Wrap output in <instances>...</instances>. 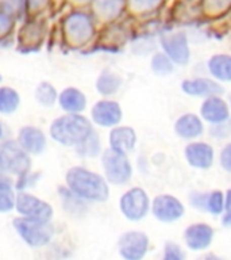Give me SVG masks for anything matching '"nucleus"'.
Wrapping results in <instances>:
<instances>
[{
  "instance_id": "f257e3e1",
  "label": "nucleus",
  "mask_w": 231,
  "mask_h": 260,
  "mask_svg": "<svg viewBox=\"0 0 231 260\" xmlns=\"http://www.w3.org/2000/svg\"><path fill=\"white\" fill-rule=\"evenodd\" d=\"M66 187L87 202H104L109 197L107 179L84 167H72L68 171Z\"/></svg>"
},
{
  "instance_id": "f03ea898",
  "label": "nucleus",
  "mask_w": 231,
  "mask_h": 260,
  "mask_svg": "<svg viewBox=\"0 0 231 260\" xmlns=\"http://www.w3.org/2000/svg\"><path fill=\"white\" fill-rule=\"evenodd\" d=\"M93 132L91 122L81 114H66L50 125V137L60 145L76 146Z\"/></svg>"
},
{
  "instance_id": "7ed1b4c3",
  "label": "nucleus",
  "mask_w": 231,
  "mask_h": 260,
  "mask_svg": "<svg viewBox=\"0 0 231 260\" xmlns=\"http://www.w3.org/2000/svg\"><path fill=\"white\" fill-rule=\"evenodd\" d=\"M12 223L20 239L31 248L48 245L54 235V229L50 222H44L27 217H18Z\"/></svg>"
},
{
  "instance_id": "20e7f679",
  "label": "nucleus",
  "mask_w": 231,
  "mask_h": 260,
  "mask_svg": "<svg viewBox=\"0 0 231 260\" xmlns=\"http://www.w3.org/2000/svg\"><path fill=\"white\" fill-rule=\"evenodd\" d=\"M101 164H103L105 179L111 184L122 186L131 179L133 167L130 164L127 154L109 148L101 154Z\"/></svg>"
},
{
  "instance_id": "39448f33",
  "label": "nucleus",
  "mask_w": 231,
  "mask_h": 260,
  "mask_svg": "<svg viewBox=\"0 0 231 260\" xmlns=\"http://www.w3.org/2000/svg\"><path fill=\"white\" fill-rule=\"evenodd\" d=\"M64 31L73 45H84L95 34V22L87 12L73 11L64 20Z\"/></svg>"
},
{
  "instance_id": "423d86ee",
  "label": "nucleus",
  "mask_w": 231,
  "mask_h": 260,
  "mask_svg": "<svg viewBox=\"0 0 231 260\" xmlns=\"http://www.w3.org/2000/svg\"><path fill=\"white\" fill-rule=\"evenodd\" d=\"M122 214L130 221H141L147 215L150 209L149 197L145 190L134 187L122 195L119 202Z\"/></svg>"
},
{
  "instance_id": "0eeeda50",
  "label": "nucleus",
  "mask_w": 231,
  "mask_h": 260,
  "mask_svg": "<svg viewBox=\"0 0 231 260\" xmlns=\"http://www.w3.org/2000/svg\"><path fill=\"white\" fill-rule=\"evenodd\" d=\"M0 153L3 156L6 171L16 176H24L31 168L30 154L18 144V141H4L0 145Z\"/></svg>"
},
{
  "instance_id": "6e6552de",
  "label": "nucleus",
  "mask_w": 231,
  "mask_h": 260,
  "mask_svg": "<svg viewBox=\"0 0 231 260\" xmlns=\"http://www.w3.org/2000/svg\"><path fill=\"white\" fill-rule=\"evenodd\" d=\"M15 209L22 217L50 222L53 218V207L48 202L36 198L28 192H19L16 195Z\"/></svg>"
},
{
  "instance_id": "1a4fd4ad",
  "label": "nucleus",
  "mask_w": 231,
  "mask_h": 260,
  "mask_svg": "<svg viewBox=\"0 0 231 260\" xmlns=\"http://www.w3.org/2000/svg\"><path fill=\"white\" fill-rule=\"evenodd\" d=\"M118 249L122 257L127 260H139L149 249V237L142 232H126L119 237Z\"/></svg>"
},
{
  "instance_id": "9d476101",
  "label": "nucleus",
  "mask_w": 231,
  "mask_h": 260,
  "mask_svg": "<svg viewBox=\"0 0 231 260\" xmlns=\"http://www.w3.org/2000/svg\"><path fill=\"white\" fill-rule=\"evenodd\" d=\"M151 211L158 221L173 222V221L181 218L185 209H184L181 201H178L176 197L164 194L154 198L153 203H151Z\"/></svg>"
},
{
  "instance_id": "9b49d317",
  "label": "nucleus",
  "mask_w": 231,
  "mask_h": 260,
  "mask_svg": "<svg viewBox=\"0 0 231 260\" xmlns=\"http://www.w3.org/2000/svg\"><path fill=\"white\" fill-rule=\"evenodd\" d=\"M161 45L166 56L176 64L185 65L189 61V46L185 32H168L161 37Z\"/></svg>"
},
{
  "instance_id": "f8f14e48",
  "label": "nucleus",
  "mask_w": 231,
  "mask_h": 260,
  "mask_svg": "<svg viewBox=\"0 0 231 260\" xmlns=\"http://www.w3.org/2000/svg\"><path fill=\"white\" fill-rule=\"evenodd\" d=\"M91 115L96 125L101 127H113L122 121V109L118 102L103 99L93 105Z\"/></svg>"
},
{
  "instance_id": "ddd939ff",
  "label": "nucleus",
  "mask_w": 231,
  "mask_h": 260,
  "mask_svg": "<svg viewBox=\"0 0 231 260\" xmlns=\"http://www.w3.org/2000/svg\"><path fill=\"white\" fill-rule=\"evenodd\" d=\"M214 239V229L207 223H194L184 232V240L192 251H202L211 245Z\"/></svg>"
},
{
  "instance_id": "4468645a",
  "label": "nucleus",
  "mask_w": 231,
  "mask_h": 260,
  "mask_svg": "<svg viewBox=\"0 0 231 260\" xmlns=\"http://www.w3.org/2000/svg\"><path fill=\"white\" fill-rule=\"evenodd\" d=\"M18 144L28 154H41L46 148V136L35 126H24L18 133Z\"/></svg>"
},
{
  "instance_id": "2eb2a0df",
  "label": "nucleus",
  "mask_w": 231,
  "mask_h": 260,
  "mask_svg": "<svg viewBox=\"0 0 231 260\" xmlns=\"http://www.w3.org/2000/svg\"><path fill=\"white\" fill-rule=\"evenodd\" d=\"M185 158L189 166L206 170L214 162V149L206 142H190L185 148Z\"/></svg>"
},
{
  "instance_id": "dca6fc26",
  "label": "nucleus",
  "mask_w": 231,
  "mask_h": 260,
  "mask_svg": "<svg viewBox=\"0 0 231 260\" xmlns=\"http://www.w3.org/2000/svg\"><path fill=\"white\" fill-rule=\"evenodd\" d=\"M182 91L190 96H214L223 92L222 85L218 81L207 77H198V79H188L184 80L181 84Z\"/></svg>"
},
{
  "instance_id": "f3484780",
  "label": "nucleus",
  "mask_w": 231,
  "mask_h": 260,
  "mask_svg": "<svg viewBox=\"0 0 231 260\" xmlns=\"http://www.w3.org/2000/svg\"><path fill=\"white\" fill-rule=\"evenodd\" d=\"M137 144V134L130 126H113L109 133V148L121 153L133 152Z\"/></svg>"
},
{
  "instance_id": "a211bd4d",
  "label": "nucleus",
  "mask_w": 231,
  "mask_h": 260,
  "mask_svg": "<svg viewBox=\"0 0 231 260\" xmlns=\"http://www.w3.org/2000/svg\"><path fill=\"white\" fill-rule=\"evenodd\" d=\"M202 117L212 125L222 123L230 117V109L226 102L218 95L208 96L202 105Z\"/></svg>"
},
{
  "instance_id": "6ab92c4d",
  "label": "nucleus",
  "mask_w": 231,
  "mask_h": 260,
  "mask_svg": "<svg viewBox=\"0 0 231 260\" xmlns=\"http://www.w3.org/2000/svg\"><path fill=\"white\" fill-rule=\"evenodd\" d=\"M58 103L65 113L81 114L87 107V98L80 89L68 87L58 95Z\"/></svg>"
},
{
  "instance_id": "aec40b11",
  "label": "nucleus",
  "mask_w": 231,
  "mask_h": 260,
  "mask_svg": "<svg viewBox=\"0 0 231 260\" xmlns=\"http://www.w3.org/2000/svg\"><path fill=\"white\" fill-rule=\"evenodd\" d=\"M203 122L202 119L195 114H184L178 118L174 123L176 134L185 140L199 137L203 133Z\"/></svg>"
},
{
  "instance_id": "412c9836",
  "label": "nucleus",
  "mask_w": 231,
  "mask_h": 260,
  "mask_svg": "<svg viewBox=\"0 0 231 260\" xmlns=\"http://www.w3.org/2000/svg\"><path fill=\"white\" fill-rule=\"evenodd\" d=\"M97 18L104 22L118 19L126 7V0H92Z\"/></svg>"
},
{
  "instance_id": "4be33fe9",
  "label": "nucleus",
  "mask_w": 231,
  "mask_h": 260,
  "mask_svg": "<svg viewBox=\"0 0 231 260\" xmlns=\"http://www.w3.org/2000/svg\"><path fill=\"white\" fill-rule=\"evenodd\" d=\"M208 71L220 81H231V56L215 54L208 60Z\"/></svg>"
},
{
  "instance_id": "5701e85b",
  "label": "nucleus",
  "mask_w": 231,
  "mask_h": 260,
  "mask_svg": "<svg viewBox=\"0 0 231 260\" xmlns=\"http://www.w3.org/2000/svg\"><path fill=\"white\" fill-rule=\"evenodd\" d=\"M121 85L122 79L111 69L103 71L96 80V89L103 96H111L113 93H117L121 88Z\"/></svg>"
},
{
  "instance_id": "b1692460",
  "label": "nucleus",
  "mask_w": 231,
  "mask_h": 260,
  "mask_svg": "<svg viewBox=\"0 0 231 260\" xmlns=\"http://www.w3.org/2000/svg\"><path fill=\"white\" fill-rule=\"evenodd\" d=\"M16 194L11 182L6 176L0 175V213H8L15 209Z\"/></svg>"
},
{
  "instance_id": "393cba45",
  "label": "nucleus",
  "mask_w": 231,
  "mask_h": 260,
  "mask_svg": "<svg viewBox=\"0 0 231 260\" xmlns=\"http://www.w3.org/2000/svg\"><path fill=\"white\" fill-rule=\"evenodd\" d=\"M60 197L62 199V205L66 211H69L73 215H81L87 209H85L84 199H81L80 197H77L74 192L69 190L68 187H61L60 188Z\"/></svg>"
},
{
  "instance_id": "a878e982",
  "label": "nucleus",
  "mask_w": 231,
  "mask_h": 260,
  "mask_svg": "<svg viewBox=\"0 0 231 260\" xmlns=\"http://www.w3.org/2000/svg\"><path fill=\"white\" fill-rule=\"evenodd\" d=\"M20 103L19 93L11 87H0V113L12 114L15 113Z\"/></svg>"
},
{
  "instance_id": "bb28decb",
  "label": "nucleus",
  "mask_w": 231,
  "mask_h": 260,
  "mask_svg": "<svg viewBox=\"0 0 231 260\" xmlns=\"http://www.w3.org/2000/svg\"><path fill=\"white\" fill-rule=\"evenodd\" d=\"M76 148L77 154H80L83 157H96L101 152V144L100 138L95 133L93 130L92 133L89 134L88 137L83 140L79 145L74 146Z\"/></svg>"
},
{
  "instance_id": "cd10ccee",
  "label": "nucleus",
  "mask_w": 231,
  "mask_h": 260,
  "mask_svg": "<svg viewBox=\"0 0 231 260\" xmlns=\"http://www.w3.org/2000/svg\"><path fill=\"white\" fill-rule=\"evenodd\" d=\"M35 99L40 105L45 107H52L58 101V93L49 81H42L35 89Z\"/></svg>"
},
{
  "instance_id": "c85d7f7f",
  "label": "nucleus",
  "mask_w": 231,
  "mask_h": 260,
  "mask_svg": "<svg viewBox=\"0 0 231 260\" xmlns=\"http://www.w3.org/2000/svg\"><path fill=\"white\" fill-rule=\"evenodd\" d=\"M151 69L160 76H168L173 72V61L165 53H157L151 58Z\"/></svg>"
},
{
  "instance_id": "c756f323",
  "label": "nucleus",
  "mask_w": 231,
  "mask_h": 260,
  "mask_svg": "<svg viewBox=\"0 0 231 260\" xmlns=\"http://www.w3.org/2000/svg\"><path fill=\"white\" fill-rule=\"evenodd\" d=\"M202 10L208 15H222L231 11V0H202Z\"/></svg>"
},
{
  "instance_id": "7c9ffc66",
  "label": "nucleus",
  "mask_w": 231,
  "mask_h": 260,
  "mask_svg": "<svg viewBox=\"0 0 231 260\" xmlns=\"http://www.w3.org/2000/svg\"><path fill=\"white\" fill-rule=\"evenodd\" d=\"M206 211L211 214H222L224 211V194L222 191H211L207 194Z\"/></svg>"
},
{
  "instance_id": "2f4dec72",
  "label": "nucleus",
  "mask_w": 231,
  "mask_h": 260,
  "mask_svg": "<svg viewBox=\"0 0 231 260\" xmlns=\"http://www.w3.org/2000/svg\"><path fill=\"white\" fill-rule=\"evenodd\" d=\"M164 0H126V6H129L130 10L138 14H146L153 12L161 7Z\"/></svg>"
},
{
  "instance_id": "473e14b6",
  "label": "nucleus",
  "mask_w": 231,
  "mask_h": 260,
  "mask_svg": "<svg viewBox=\"0 0 231 260\" xmlns=\"http://www.w3.org/2000/svg\"><path fill=\"white\" fill-rule=\"evenodd\" d=\"M15 26V15L12 12L0 8V38L7 37Z\"/></svg>"
},
{
  "instance_id": "72a5a7b5",
  "label": "nucleus",
  "mask_w": 231,
  "mask_h": 260,
  "mask_svg": "<svg viewBox=\"0 0 231 260\" xmlns=\"http://www.w3.org/2000/svg\"><path fill=\"white\" fill-rule=\"evenodd\" d=\"M185 257L184 252L177 244L166 243L165 249H164V259L166 260H182Z\"/></svg>"
},
{
  "instance_id": "f704fd0d",
  "label": "nucleus",
  "mask_w": 231,
  "mask_h": 260,
  "mask_svg": "<svg viewBox=\"0 0 231 260\" xmlns=\"http://www.w3.org/2000/svg\"><path fill=\"white\" fill-rule=\"evenodd\" d=\"M23 6H26V0H0V8L12 12L14 15H16V12H19Z\"/></svg>"
},
{
  "instance_id": "c9c22d12",
  "label": "nucleus",
  "mask_w": 231,
  "mask_h": 260,
  "mask_svg": "<svg viewBox=\"0 0 231 260\" xmlns=\"http://www.w3.org/2000/svg\"><path fill=\"white\" fill-rule=\"evenodd\" d=\"M189 202L190 205L198 209V210L206 211V202H207V194L206 192H192L189 195Z\"/></svg>"
},
{
  "instance_id": "e433bc0d",
  "label": "nucleus",
  "mask_w": 231,
  "mask_h": 260,
  "mask_svg": "<svg viewBox=\"0 0 231 260\" xmlns=\"http://www.w3.org/2000/svg\"><path fill=\"white\" fill-rule=\"evenodd\" d=\"M220 166L223 167V170L231 174V142L227 144L220 152Z\"/></svg>"
},
{
  "instance_id": "4c0bfd02",
  "label": "nucleus",
  "mask_w": 231,
  "mask_h": 260,
  "mask_svg": "<svg viewBox=\"0 0 231 260\" xmlns=\"http://www.w3.org/2000/svg\"><path fill=\"white\" fill-rule=\"evenodd\" d=\"M52 0H26V8L30 12H40L48 7Z\"/></svg>"
},
{
  "instance_id": "58836bf2",
  "label": "nucleus",
  "mask_w": 231,
  "mask_h": 260,
  "mask_svg": "<svg viewBox=\"0 0 231 260\" xmlns=\"http://www.w3.org/2000/svg\"><path fill=\"white\" fill-rule=\"evenodd\" d=\"M224 218H223V223L227 228H231V188L227 191V194L224 195Z\"/></svg>"
},
{
  "instance_id": "ea45409f",
  "label": "nucleus",
  "mask_w": 231,
  "mask_h": 260,
  "mask_svg": "<svg viewBox=\"0 0 231 260\" xmlns=\"http://www.w3.org/2000/svg\"><path fill=\"white\" fill-rule=\"evenodd\" d=\"M7 171H6V164H4V160H3V156L0 153V175L6 174Z\"/></svg>"
},
{
  "instance_id": "a19ab883",
  "label": "nucleus",
  "mask_w": 231,
  "mask_h": 260,
  "mask_svg": "<svg viewBox=\"0 0 231 260\" xmlns=\"http://www.w3.org/2000/svg\"><path fill=\"white\" fill-rule=\"evenodd\" d=\"M72 3L77 4V6H84V4L92 3V0H72Z\"/></svg>"
},
{
  "instance_id": "79ce46f5",
  "label": "nucleus",
  "mask_w": 231,
  "mask_h": 260,
  "mask_svg": "<svg viewBox=\"0 0 231 260\" xmlns=\"http://www.w3.org/2000/svg\"><path fill=\"white\" fill-rule=\"evenodd\" d=\"M3 137V125H2V122H0V140Z\"/></svg>"
},
{
  "instance_id": "37998d69",
  "label": "nucleus",
  "mask_w": 231,
  "mask_h": 260,
  "mask_svg": "<svg viewBox=\"0 0 231 260\" xmlns=\"http://www.w3.org/2000/svg\"><path fill=\"white\" fill-rule=\"evenodd\" d=\"M53 2H64V0H53Z\"/></svg>"
},
{
  "instance_id": "c03bdc74",
  "label": "nucleus",
  "mask_w": 231,
  "mask_h": 260,
  "mask_svg": "<svg viewBox=\"0 0 231 260\" xmlns=\"http://www.w3.org/2000/svg\"><path fill=\"white\" fill-rule=\"evenodd\" d=\"M0 81H2V75H0Z\"/></svg>"
},
{
  "instance_id": "a18cd8bd",
  "label": "nucleus",
  "mask_w": 231,
  "mask_h": 260,
  "mask_svg": "<svg viewBox=\"0 0 231 260\" xmlns=\"http://www.w3.org/2000/svg\"><path fill=\"white\" fill-rule=\"evenodd\" d=\"M230 103H231V99H230Z\"/></svg>"
}]
</instances>
